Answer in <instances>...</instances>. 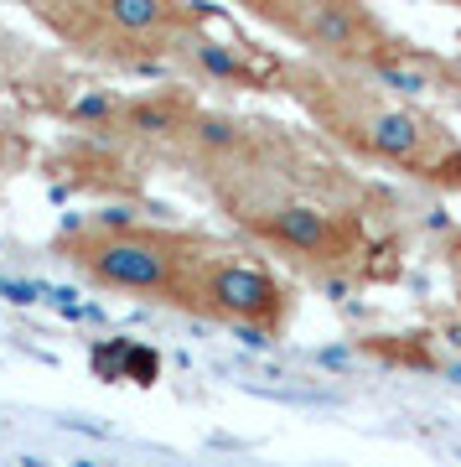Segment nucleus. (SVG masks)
I'll list each match as a JSON object with an SVG mask.
<instances>
[{"instance_id": "obj_1", "label": "nucleus", "mask_w": 461, "mask_h": 467, "mask_svg": "<svg viewBox=\"0 0 461 467\" xmlns=\"http://www.w3.org/2000/svg\"><path fill=\"white\" fill-rule=\"evenodd\" d=\"M192 182L229 218L244 250L270 254L316 285L374 281L389 254V192L281 119H249L239 150Z\"/></svg>"}, {"instance_id": "obj_2", "label": "nucleus", "mask_w": 461, "mask_h": 467, "mask_svg": "<svg viewBox=\"0 0 461 467\" xmlns=\"http://www.w3.org/2000/svg\"><path fill=\"white\" fill-rule=\"evenodd\" d=\"M270 94H285L316 135L353 161L399 171L430 192H461V135L420 99H399L368 73L312 57H281Z\"/></svg>"}, {"instance_id": "obj_3", "label": "nucleus", "mask_w": 461, "mask_h": 467, "mask_svg": "<svg viewBox=\"0 0 461 467\" xmlns=\"http://www.w3.org/2000/svg\"><path fill=\"white\" fill-rule=\"evenodd\" d=\"M208 234L177 229V223H146L130 208H99V213L63 223L52 234V254L63 260L78 281L115 291V296L156 301L181 312L187 275L198 265Z\"/></svg>"}, {"instance_id": "obj_4", "label": "nucleus", "mask_w": 461, "mask_h": 467, "mask_svg": "<svg viewBox=\"0 0 461 467\" xmlns=\"http://www.w3.org/2000/svg\"><path fill=\"white\" fill-rule=\"evenodd\" d=\"M32 21L83 63L177 67V52L213 21L198 0H36Z\"/></svg>"}, {"instance_id": "obj_5", "label": "nucleus", "mask_w": 461, "mask_h": 467, "mask_svg": "<svg viewBox=\"0 0 461 467\" xmlns=\"http://www.w3.org/2000/svg\"><path fill=\"white\" fill-rule=\"evenodd\" d=\"M244 16L296 42L301 57L353 73H384L415 52L410 36H399L374 5L358 0H244Z\"/></svg>"}, {"instance_id": "obj_6", "label": "nucleus", "mask_w": 461, "mask_h": 467, "mask_svg": "<svg viewBox=\"0 0 461 467\" xmlns=\"http://www.w3.org/2000/svg\"><path fill=\"white\" fill-rule=\"evenodd\" d=\"M181 317H202L213 327H233L249 343H270L281 337L296 317V296L291 285L264 265L260 254L244 244H223L208 234L198 265L187 275V296H181Z\"/></svg>"}, {"instance_id": "obj_7", "label": "nucleus", "mask_w": 461, "mask_h": 467, "mask_svg": "<svg viewBox=\"0 0 461 467\" xmlns=\"http://www.w3.org/2000/svg\"><path fill=\"white\" fill-rule=\"evenodd\" d=\"M202 99L192 94V84H166V88H135L119 94L115 115L104 125V140L135 150L140 161H171L177 146L187 140V130L198 125Z\"/></svg>"}, {"instance_id": "obj_8", "label": "nucleus", "mask_w": 461, "mask_h": 467, "mask_svg": "<svg viewBox=\"0 0 461 467\" xmlns=\"http://www.w3.org/2000/svg\"><path fill=\"white\" fill-rule=\"evenodd\" d=\"M57 182L88 198H119V208L146 192V161L135 150L104 140V135H73L57 156H52Z\"/></svg>"}, {"instance_id": "obj_9", "label": "nucleus", "mask_w": 461, "mask_h": 467, "mask_svg": "<svg viewBox=\"0 0 461 467\" xmlns=\"http://www.w3.org/2000/svg\"><path fill=\"white\" fill-rule=\"evenodd\" d=\"M177 67L187 78H202V84H218V88H270V78H275V67H254L244 47L213 36L208 26L177 52Z\"/></svg>"}, {"instance_id": "obj_10", "label": "nucleus", "mask_w": 461, "mask_h": 467, "mask_svg": "<svg viewBox=\"0 0 461 467\" xmlns=\"http://www.w3.org/2000/svg\"><path fill=\"white\" fill-rule=\"evenodd\" d=\"M446 265H451V281H456V312H461V234L446 239Z\"/></svg>"}, {"instance_id": "obj_11", "label": "nucleus", "mask_w": 461, "mask_h": 467, "mask_svg": "<svg viewBox=\"0 0 461 467\" xmlns=\"http://www.w3.org/2000/svg\"><path fill=\"white\" fill-rule=\"evenodd\" d=\"M430 67H435V78L446 73V84H451V88L461 94V67H446V63H435V57H430Z\"/></svg>"}, {"instance_id": "obj_12", "label": "nucleus", "mask_w": 461, "mask_h": 467, "mask_svg": "<svg viewBox=\"0 0 461 467\" xmlns=\"http://www.w3.org/2000/svg\"><path fill=\"white\" fill-rule=\"evenodd\" d=\"M456 343H461V337H456Z\"/></svg>"}]
</instances>
